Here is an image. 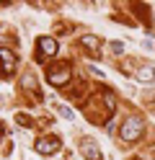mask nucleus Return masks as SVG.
<instances>
[{
    "label": "nucleus",
    "instance_id": "nucleus-1",
    "mask_svg": "<svg viewBox=\"0 0 155 160\" xmlns=\"http://www.w3.org/2000/svg\"><path fill=\"white\" fill-rule=\"evenodd\" d=\"M142 132H145V122L140 116H127L121 122V127H119V137L124 139V142H134Z\"/></svg>",
    "mask_w": 155,
    "mask_h": 160
},
{
    "label": "nucleus",
    "instance_id": "nucleus-2",
    "mask_svg": "<svg viewBox=\"0 0 155 160\" xmlns=\"http://www.w3.org/2000/svg\"><path fill=\"white\" fill-rule=\"evenodd\" d=\"M72 80V70L67 62H59V65H52L49 67V72H47V83L49 85H54V88H62V85H67Z\"/></svg>",
    "mask_w": 155,
    "mask_h": 160
},
{
    "label": "nucleus",
    "instance_id": "nucleus-3",
    "mask_svg": "<svg viewBox=\"0 0 155 160\" xmlns=\"http://www.w3.org/2000/svg\"><path fill=\"white\" fill-rule=\"evenodd\" d=\"M36 49H39V59H49V57H54L59 52V47H57V39H52V36H41L39 42H36Z\"/></svg>",
    "mask_w": 155,
    "mask_h": 160
},
{
    "label": "nucleus",
    "instance_id": "nucleus-4",
    "mask_svg": "<svg viewBox=\"0 0 155 160\" xmlns=\"http://www.w3.org/2000/svg\"><path fill=\"white\" fill-rule=\"evenodd\" d=\"M0 72L5 78H10L16 72V54L10 49H5V47H0Z\"/></svg>",
    "mask_w": 155,
    "mask_h": 160
},
{
    "label": "nucleus",
    "instance_id": "nucleus-5",
    "mask_svg": "<svg viewBox=\"0 0 155 160\" xmlns=\"http://www.w3.org/2000/svg\"><path fill=\"white\" fill-rule=\"evenodd\" d=\"M59 147H62L59 137H41V139H36V152H41V155H54Z\"/></svg>",
    "mask_w": 155,
    "mask_h": 160
},
{
    "label": "nucleus",
    "instance_id": "nucleus-6",
    "mask_svg": "<svg viewBox=\"0 0 155 160\" xmlns=\"http://www.w3.org/2000/svg\"><path fill=\"white\" fill-rule=\"evenodd\" d=\"M80 152L85 155V160H103L101 158V150H98V145L93 142V139H83V142H80Z\"/></svg>",
    "mask_w": 155,
    "mask_h": 160
},
{
    "label": "nucleus",
    "instance_id": "nucleus-7",
    "mask_svg": "<svg viewBox=\"0 0 155 160\" xmlns=\"http://www.w3.org/2000/svg\"><path fill=\"white\" fill-rule=\"evenodd\" d=\"M134 78H137V83H155V65L152 62H147V65H142L137 72H134Z\"/></svg>",
    "mask_w": 155,
    "mask_h": 160
},
{
    "label": "nucleus",
    "instance_id": "nucleus-8",
    "mask_svg": "<svg viewBox=\"0 0 155 160\" xmlns=\"http://www.w3.org/2000/svg\"><path fill=\"white\" fill-rule=\"evenodd\" d=\"M83 47H85V49H90V54H98V49H101L103 44H101V39H98V36L85 34V36H83Z\"/></svg>",
    "mask_w": 155,
    "mask_h": 160
},
{
    "label": "nucleus",
    "instance_id": "nucleus-9",
    "mask_svg": "<svg viewBox=\"0 0 155 160\" xmlns=\"http://www.w3.org/2000/svg\"><path fill=\"white\" fill-rule=\"evenodd\" d=\"M21 85H23V88H28V91H34V85H36L34 75H23V80H21Z\"/></svg>",
    "mask_w": 155,
    "mask_h": 160
},
{
    "label": "nucleus",
    "instance_id": "nucleus-10",
    "mask_svg": "<svg viewBox=\"0 0 155 160\" xmlns=\"http://www.w3.org/2000/svg\"><path fill=\"white\" fill-rule=\"evenodd\" d=\"M16 124L18 127H31V119L26 114H16Z\"/></svg>",
    "mask_w": 155,
    "mask_h": 160
},
{
    "label": "nucleus",
    "instance_id": "nucleus-11",
    "mask_svg": "<svg viewBox=\"0 0 155 160\" xmlns=\"http://www.w3.org/2000/svg\"><path fill=\"white\" fill-rule=\"evenodd\" d=\"M59 114H62V116H65V119H72V116H75V114H72V111H70V108H67V106H59Z\"/></svg>",
    "mask_w": 155,
    "mask_h": 160
},
{
    "label": "nucleus",
    "instance_id": "nucleus-12",
    "mask_svg": "<svg viewBox=\"0 0 155 160\" xmlns=\"http://www.w3.org/2000/svg\"><path fill=\"white\" fill-rule=\"evenodd\" d=\"M111 49H114L116 54H121V52H124V44H121V42H111Z\"/></svg>",
    "mask_w": 155,
    "mask_h": 160
},
{
    "label": "nucleus",
    "instance_id": "nucleus-13",
    "mask_svg": "<svg viewBox=\"0 0 155 160\" xmlns=\"http://www.w3.org/2000/svg\"><path fill=\"white\" fill-rule=\"evenodd\" d=\"M0 134H3V124H0Z\"/></svg>",
    "mask_w": 155,
    "mask_h": 160
}]
</instances>
